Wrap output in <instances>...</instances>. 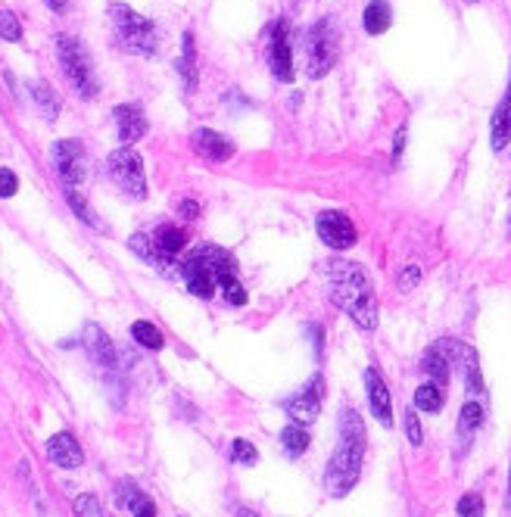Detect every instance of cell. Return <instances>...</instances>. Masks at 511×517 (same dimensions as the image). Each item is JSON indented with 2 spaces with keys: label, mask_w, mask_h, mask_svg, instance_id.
<instances>
[{
  "label": "cell",
  "mask_w": 511,
  "mask_h": 517,
  "mask_svg": "<svg viewBox=\"0 0 511 517\" xmlns=\"http://www.w3.org/2000/svg\"><path fill=\"white\" fill-rule=\"evenodd\" d=\"M47 4H50V10L54 12H66L69 10V0H47Z\"/></svg>",
  "instance_id": "obj_40"
},
{
  "label": "cell",
  "mask_w": 511,
  "mask_h": 517,
  "mask_svg": "<svg viewBox=\"0 0 511 517\" xmlns=\"http://www.w3.org/2000/svg\"><path fill=\"white\" fill-rule=\"evenodd\" d=\"M302 47H306V75L312 81L325 78L340 56V37H337L334 19H318V22L306 31V44H302Z\"/></svg>",
  "instance_id": "obj_6"
},
{
  "label": "cell",
  "mask_w": 511,
  "mask_h": 517,
  "mask_svg": "<svg viewBox=\"0 0 511 517\" xmlns=\"http://www.w3.org/2000/svg\"><path fill=\"white\" fill-rule=\"evenodd\" d=\"M321 393H325V387H321V377H315L312 387H306L302 393L290 396L287 406H284V408H287V414L293 418V424L309 427L315 418H318V412H321Z\"/></svg>",
  "instance_id": "obj_12"
},
{
  "label": "cell",
  "mask_w": 511,
  "mask_h": 517,
  "mask_svg": "<svg viewBox=\"0 0 511 517\" xmlns=\"http://www.w3.org/2000/svg\"><path fill=\"white\" fill-rule=\"evenodd\" d=\"M19 191V181L10 168H0V197H16Z\"/></svg>",
  "instance_id": "obj_36"
},
{
  "label": "cell",
  "mask_w": 511,
  "mask_h": 517,
  "mask_svg": "<svg viewBox=\"0 0 511 517\" xmlns=\"http://www.w3.org/2000/svg\"><path fill=\"white\" fill-rule=\"evenodd\" d=\"M181 275H185V283L194 296L212 300L216 296V283L225 275H237V268H235V258L225 253V250L203 243V247H197L181 262Z\"/></svg>",
  "instance_id": "obj_3"
},
{
  "label": "cell",
  "mask_w": 511,
  "mask_h": 517,
  "mask_svg": "<svg viewBox=\"0 0 511 517\" xmlns=\"http://www.w3.org/2000/svg\"><path fill=\"white\" fill-rule=\"evenodd\" d=\"M406 439L412 446H421V439H424L421 421H418V408H406Z\"/></svg>",
  "instance_id": "obj_34"
},
{
  "label": "cell",
  "mask_w": 511,
  "mask_h": 517,
  "mask_svg": "<svg viewBox=\"0 0 511 517\" xmlns=\"http://www.w3.org/2000/svg\"><path fill=\"white\" fill-rule=\"evenodd\" d=\"M218 283H222L225 300H228L231 306H247V290L241 287V281H237V275H225Z\"/></svg>",
  "instance_id": "obj_33"
},
{
  "label": "cell",
  "mask_w": 511,
  "mask_h": 517,
  "mask_svg": "<svg viewBox=\"0 0 511 517\" xmlns=\"http://www.w3.org/2000/svg\"><path fill=\"white\" fill-rule=\"evenodd\" d=\"M365 31L368 35H383V31L390 29V22H393V12H390V4L387 0H371L368 6H365Z\"/></svg>",
  "instance_id": "obj_21"
},
{
  "label": "cell",
  "mask_w": 511,
  "mask_h": 517,
  "mask_svg": "<svg viewBox=\"0 0 511 517\" xmlns=\"http://www.w3.org/2000/svg\"><path fill=\"white\" fill-rule=\"evenodd\" d=\"M131 337H135L144 349H153V352L162 349V343H166L162 333H160V327L150 324V321H135V324H131Z\"/></svg>",
  "instance_id": "obj_28"
},
{
  "label": "cell",
  "mask_w": 511,
  "mask_h": 517,
  "mask_svg": "<svg viewBox=\"0 0 511 517\" xmlns=\"http://www.w3.org/2000/svg\"><path fill=\"white\" fill-rule=\"evenodd\" d=\"M483 414H487V408H483L481 402L468 399L462 406V412H458V433H462L465 439H471V437H474V431H481Z\"/></svg>",
  "instance_id": "obj_23"
},
{
  "label": "cell",
  "mask_w": 511,
  "mask_h": 517,
  "mask_svg": "<svg viewBox=\"0 0 511 517\" xmlns=\"http://www.w3.org/2000/svg\"><path fill=\"white\" fill-rule=\"evenodd\" d=\"M153 247H156V256H160V262H172V258H178L181 250L187 247L185 228H175V225H162V228L153 234Z\"/></svg>",
  "instance_id": "obj_18"
},
{
  "label": "cell",
  "mask_w": 511,
  "mask_h": 517,
  "mask_svg": "<svg viewBox=\"0 0 511 517\" xmlns=\"http://www.w3.org/2000/svg\"><path fill=\"white\" fill-rule=\"evenodd\" d=\"M106 168H110L112 181H116L119 187H122L128 197L135 200H144L147 197V178H144V160L137 150L131 147H119L110 153V160H106Z\"/></svg>",
  "instance_id": "obj_8"
},
{
  "label": "cell",
  "mask_w": 511,
  "mask_h": 517,
  "mask_svg": "<svg viewBox=\"0 0 511 517\" xmlns=\"http://www.w3.org/2000/svg\"><path fill=\"white\" fill-rule=\"evenodd\" d=\"M268 69L281 85L293 81V47H290V22L277 19L275 25H268Z\"/></svg>",
  "instance_id": "obj_9"
},
{
  "label": "cell",
  "mask_w": 511,
  "mask_h": 517,
  "mask_svg": "<svg viewBox=\"0 0 511 517\" xmlns=\"http://www.w3.org/2000/svg\"><path fill=\"white\" fill-rule=\"evenodd\" d=\"M365 387H368V402H371V414L381 421L383 427L393 424V402H390V390L383 383L381 371L368 368L365 371Z\"/></svg>",
  "instance_id": "obj_13"
},
{
  "label": "cell",
  "mask_w": 511,
  "mask_h": 517,
  "mask_svg": "<svg viewBox=\"0 0 511 517\" xmlns=\"http://www.w3.org/2000/svg\"><path fill=\"white\" fill-rule=\"evenodd\" d=\"M402 147H406V128L396 131V144H393V156H396V160L402 156Z\"/></svg>",
  "instance_id": "obj_39"
},
{
  "label": "cell",
  "mask_w": 511,
  "mask_h": 517,
  "mask_svg": "<svg viewBox=\"0 0 511 517\" xmlns=\"http://www.w3.org/2000/svg\"><path fill=\"white\" fill-rule=\"evenodd\" d=\"M433 346L449 358V368H456L458 374L465 377V387H468L471 396L487 393V387H483V374H481V356H477L474 346L465 343V340H449V337L437 340Z\"/></svg>",
  "instance_id": "obj_7"
},
{
  "label": "cell",
  "mask_w": 511,
  "mask_h": 517,
  "mask_svg": "<svg viewBox=\"0 0 511 517\" xmlns=\"http://www.w3.org/2000/svg\"><path fill=\"white\" fill-rule=\"evenodd\" d=\"M443 387H437V383H421L418 390H415V408H421V412H431V414H440L443 412Z\"/></svg>",
  "instance_id": "obj_24"
},
{
  "label": "cell",
  "mask_w": 511,
  "mask_h": 517,
  "mask_svg": "<svg viewBox=\"0 0 511 517\" xmlns=\"http://www.w3.org/2000/svg\"><path fill=\"white\" fill-rule=\"evenodd\" d=\"M194 150H197L200 156H206V160H212V162H225V160L235 156V144H231L225 135H218V131H212V128L194 131Z\"/></svg>",
  "instance_id": "obj_16"
},
{
  "label": "cell",
  "mask_w": 511,
  "mask_h": 517,
  "mask_svg": "<svg viewBox=\"0 0 511 517\" xmlns=\"http://www.w3.org/2000/svg\"><path fill=\"white\" fill-rule=\"evenodd\" d=\"M256 458H259V452H256V446L250 443V439H235V443H231V462L235 464L250 468V464H256Z\"/></svg>",
  "instance_id": "obj_32"
},
{
  "label": "cell",
  "mask_w": 511,
  "mask_h": 517,
  "mask_svg": "<svg viewBox=\"0 0 511 517\" xmlns=\"http://www.w3.org/2000/svg\"><path fill=\"white\" fill-rule=\"evenodd\" d=\"M0 37L4 41H19L22 37V22L16 19V12L0 6Z\"/></svg>",
  "instance_id": "obj_31"
},
{
  "label": "cell",
  "mask_w": 511,
  "mask_h": 517,
  "mask_svg": "<svg viewBox=\"0 0 511 517\" xmlns=\"http://www.w3.org/2000/svg\"><path fill=\"white\" fill-rule=\"evenodd\" d=\"M31 94H35V100H37V106H41L44 119H47V122H54L56 112H60V100H56V94L50 91L47 85H41V81H35V85H31Z\"/></svg>",
  "instance_id": "obj_29"
},
{
  "label": "cell",
  "mask_w": 511,
  "mask_h": 517,
  "mask_svg": "<svg viewBox=\"0 0 511 517\" xmlns=\"http://www.w3.org/2000/svg\"><path fill=\"white\" fill-rule=\"evenodd\" d=\"M50 160H54V168L62 178V185L75 187L85 181L87 156H85V144L81 141H56L54 147H50Z\"/></svg>",
  "instance_id": "obj_10"
},
{
  "label": "cell",
  "mask_w": 511,
  "mask_h": 517,
  "mask_svg": "<svg viewBox=\"0 0 511 517\" xmlns=\"http://www.w3.org/2000/svg\"><path fill=\"white\" fill-rule=\"evenodd\" d=\"M81 343H85L87 356H91L97 365H103V368H116V349H112L110 337H106L97 324H85V337H81Z\"/></svg>",
  "instance_id": "obj_17"
},
{
  "label": "cell",
  "mask_w": 511,
  "mask_h": 517,
  "mask_svg": "<svg viewBox=\"0 0 511 517\" xmlns=\"http://www.w3.org/2000/svg\"><path fill=\"white\" fill-rule=\"evenodd\" d=\"M112 16V29H116V41L122 50L135 56H153L156 53V29L147 16L135 12L125 4H112L110 10Z\"/></svg>",
  "instance_id": "obj_5"
},
{
  "label": "cell",
  "mask_w": 511,
  "mask_h": 517,
  "mask_svg": "<svg viewBox=\"0 0 511 517\" xmlns=\"http://www.w3.org/2000/svg\"><path fill=\"white\" fill-rule=\"evenodd\" d=\"M56 60H60L62 75L69 78V85L75 87L78 97H85V100L97 97L100 85H97V75H94V62L78 37H72V35L56 37Z\"/></svg>",
  "instance_id": "obj_4"
},
{
  "label": "cell",
  "mask_w": 511,
  "mask_h": 517,
  "mask_svg": "<svg viewBox=\"0 0 511 517\" xmlns=\"http://www.w3.org/2000/svg\"><path fill=\"white\" fill-rule=\"evenodd\" d=\"M362 455H365V424L356 408L346 406L340 412V443L325 468V489L334 499H343V496L352 493V487L359 483V474H362Z\"/></svg>",
  "instance_id": "obj_2"
},
{
  "label": "cell",
  "mask_w": 511,
  "mask_h": 517,
  "mask_svg": "<svg viewBox=\"0 0 511 517\" xmlns=\"http://www.w3.org/2000/svg\"><path fill=\"white\" fill-rule=\"evenodd\" d=\"M506 100H511V81H508V97Z\"/></svg>",
  "instance_id": "obj_43"
},
{
  "label": "cell",
  "mask_w": 511,
  "mask_h": 517,
  "mask_svg": "<svg viewBox=\"0 0 511 517\" xmlns=\"http://www.w3.org/2000/svg\"><path fill=\"white\" fill-rule=\"evenodd\" d=\"M119 499H122V505L131 512V517H156V502L150 499L147 493H141L131 480H122Z\"/></svg>",
  "instance_id": "obj_19"
},
{
  "label": "cell",
  "mask_w": 511,
  "mask_h": 517,
  "mask_svg": "<svg viewBox=\"0 0 511 517\" xmlns=\"http://www.w3.org/2000/svg\"><path fill=\"white\" fill-rule=\"evenodd\" d=\"M421 368H424V374L431 377V383H437V387H443V383H449V358L443 356V352L433 346V349H427L424 362H421Z\"/></svg>",
  "instance_id": "obj_22"
},
{
  "label": "cell",
  "mask_w": 511,
  "mask_h": 517,
  "mask_svg": "<svg viewBox=\"0 0 511 517\" xmlns=\"http://www.w3.org/2000/svg\"><path fill=\"white\" fill-rule=\"evenodd\" d=\"M47 458L56 468H78L85 462V452H81L78 439L72 433H54L47 439Z\"/></svg>",
  "instance_id": "obj_15"
},
{
  "label": "cell",
  "mask_w": 511,
  "mask_h": 517,
  "mask_svg": "<svg viewBox=\"0 0 511 517\" xmlns=\"http://www.w3.org/2000/svg\"><path fill=\"white\" fill-rule=\"evenodd\" d=\"M112 119H116V128H119V141L122 144H135L147 135V116L141 112L137 103H122L112 110Z\"/></svg>",
  "instance_id": "obj_14"
},
{
  "label": "cell",
  "mask_w": 511,
  "mask_h": 517,
  "mask_svg": "<svg viewBox=\"0 0 511 517\" xmlns=\"http://www.w3.org/2000/svg\"><path fill=\"white\" fill-rule=\"evenodd\" d=\"M418 277H421L418 265H408V268H402V275H400V290H412V287H418Z\"/></svg>",
  "instance_id": "obj_37"
},
{
  "label": "cell",
  "mask_w": 511,
  "mask_h": 517,
  "mask_svg": "<svg viewBox=\"0 0 511 517\" xmlns=\"http://www.w3.org/2000/svg\"><path fill=\"white\" fill-rule=\"evenodd\" d=\"M178 72H181V78H185V91L187 94L197 91V53H194V35L191 31H185V37H181Z\"/></svg>",
  "instance_id": "obj_20"
},
{
  "label": "cell",
  "mask_w": 511,
  "mask_h": 517,
  "mask_svg": "<svg viewBox=\"0 0 511 517\" xmlns=\"http://www.w3.org/2000/svg\"><path fill=\"white\" fill-rule=\"evenodd\" d=\"M506 514L511 517V471H508V493H506Z\"/></svg>",
  "instance_id": "obj_41"
},
{
  "label": "cell",
  "mask_w": 511,
  "mask_h": 517,
  "mask_svg": "<svg viewBox=\"0 0 511 517\" xmlns=\"http://www.w3.org/2000/svg\"><path fill=\"white\" fill-rule=\"evenodd\" d=\"M458 517H483L487 514V502H483L481 493H465L456 505Z\"/></svg>",
  "instance_id": "obj_30"
},
{
  "label": "cell",
  "mask_w": 511,
  "mask_h": 517,
  "mask_svg": "<svg viewBox=\"0 0 511 517\" xmlns=\"http://www.w3.org/2000/svg\"><path fill=\"white\" fill-rule=\"evenodd\" d=\"M315 225H318L321 243H327L331 250H350V247H356L359 231H356V225H352L350 218L343 216V212H337V209L321 212L318 222H315Z\"/></svg>",
  "instance_id": "obj_11"
},
{
  "label": "cell",
  "mask_w": 511,
  "mask_h": 517,
  "mask_svg": "<svg viewBox=\"0 0 511 517\" xmlns=\"http://www.w3.org/2000/svg\"><path fill=\"white\" fill-rule=\"evenodd\" d=\"M235 514H237V517H259L256 512H250V508H243V505H241V508H235Z\"/></svg>",
  "instance_id": "obj_42"
},
{
  "label": "cell",
  "mask_w": 511,
  "mask_h": 517,
  "mask_svg": "<svg viewBox=\"0 0 511 517\" xmlns=\"http://www.w3.org/2000/svg\"><path fill=\"white\" fill-rule=\"evenodd\" d=\"M493 150H506L511 144V100H506V103L496 110L493 116Z\"/></svg>",
  "instance_id": "obj_25"
},
{
  "label": "cell",
  "mask_w": 511,
  "mask_h": 517,
  "mask_svg": "<svg viewBox=\"0 0 511 517\" xmlns=\"http://www.w3.org/2000/svg\"><path fill=\"white\" fill-rule=\"evenodd\" d=\"M62 197H66V203L72 206V212L81 218V222H85V225H91V228L106 231V225L100 222V216H94V212H91V203H87V200L81 197V193L75 191V187H69V185H66V191H62Z\"/></svg>",
  "instance_id": "obj_26"
},
{
  "label": "cell",
  "mask_w": 511,
  "mask_h": 517,
  "mask_svg": "<svg viewBox=\"0 0 511 517\" xmlns=\"http://www.w3.org/2000/svg\"><path fill=\"white\" fill-rule=\"evenodd\" d=\"M75 514L78 517H103L97 496H78V499H75Z\"/></svg>",
  "instance_id": "obj_35"
},
{
  "label": "cell",
  "mask_w": 511,
  "mask_h": 517,
  "mask_svg": "<svg viewBox=\"0 0 511 517\" xmlns=\"http://www.w3.org/2000/svg\"><path fill=\"white\" fill-rule=\"evenodd\" d=\"M321 275H325L331 300L337 302L362 331H375L377 300H375V287H371L368 271H365L359 262H350V258H331V262L321 265Z\"/></svg>",
  "instance_id": "obj_1"
},
{
  "label": "cell",
  "mask_w": 511,
  "mask_h": 517,
  "mask_svg": "<svg viewBox=\"0 0 511 517\" xmlns=\"http://www.w3.org/2000/svg\"><path fill=\"white\" fill-rule=\"evenodd\" d=\"M181 216H185V218H197L200 216V206L191 203V200H185V203H181Z\"/></svg>",
  "instance_id": "obj_38"
},
{
  "label": "cell",
  "mask_w": 511,
  "mask_h": 517,
  "mask_svg": "<svg viewBox=\"0 0 511 517\" xmlns=\"http://www.w3.org/2000/svg\"><path fill=\"white\" fill-rule=\"evenodd\" d=\"M281 443H284V449H287L290 458H300L302 452L309 449V431L302 424L284 427V431H281Z\"/></svg>",
  "instance_id": "obj_27"
}]
</instances>
